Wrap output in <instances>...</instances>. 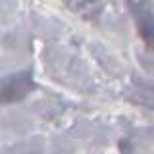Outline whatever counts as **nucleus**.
<instances>
[{"label": "nucleus", "instance_id": "obj_1", "mask_svg": "<svg viewBox=\"0 0 154 154\" xmlns=\"http://www.w3.org/2000/svg\"><path fill=\"white\" fill-rule=\"evenodd\" d=\"M29 89H31V79L27 73H21L17 77H6L0 81V102H14L25 96Z\"/></svg>", "mask_w": 154, "mask_h": 154}]
</instances>
